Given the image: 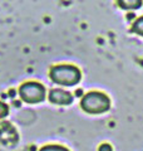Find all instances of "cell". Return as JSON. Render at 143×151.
Segmentation results:
<instances>
[{"instance_id": "6da1fadb", "label": "cell", "mask_w": 143, "mask_h": 151, "mask_svg": "<svg viewBox=\"0 0 143 151\" xmlns=\"http://www.w3.org/2000/svg\"><path fill=\"white\" fill-rule=\"evenodd\" d=\"M50 79L60 86H75L82 78V73L78 67L72 64H59L50 68Z\"/></svg>"}, {"instance_id": "7a4b0ae2", "label": "cell", "mask_w": 143, "mask_h": 151, "mask_svg": "<svg viewBox=\"0 0 143 151\" xmlns=\"http://www.w3.org/2000/svg\"><path fill=\"white\" fill-rule=\"evenodd\" d=\"M82 110L90 115H99L104 113L111 108V101L107 94L98 91H92L84 94L82 101H80Z\"/></svg>"}, {"instance_id": "3957f363", "label": "cell", "mask_w": 143, "mask_h": 151, "mask_svg": "<svg viewBox=\"0 0 143 151\" xmlns=\"http://www.w3.org/2000/svg\"><path fill=\"white\" fill-rule=\"evenodd\" d=\"M19 94L21 100L26 103L34 105L45 100V87L39 82H25L19 88Z\"/></svg>"}, {"instance_id": "277c9868", "label": "cell", "mask_w": 143, "mask_h": 151, "mask_svg": "<svg viewBox=\"0 0 143 151\" xmlns=\"http://www.w3.org/2000/svg\"><path fill=\"white\" fill-rule=\"evenodd\" d=\"M18 141L15 129L8 122H0V142L8 146H13Z\"/></svg>"}, {"instance_id": "5b68a950", "label": "cell", "mask_w": 143, "mask_h": 151, "mask_svg": "<svg viewBox=\"0 0 143 151\" xmlns=\"http://www.w3.org/2000/svg\"><path fill=\"white\" fill-rule=\"evenodd\" d=\"M49 101L54 105L59 106H68L73 102V96L68 91H64L61 88H54L49 92Z\"/></svg>"}, {"instance_id": "8992f818", "label": "cell", "mask_w": 143, "mask_h": 151, "mask_svg": "<svg viewBox=\"0 0 143 151\" xmlns=\"http://www.w3.org/2000/svg\"><path fill=\"white\" fill-rule=\"evenodd\" d=\"M143 0H117V4L119 8L124 10H136L142 6Z\"/></svg>"}, {"instance_id": "52a82bcc", "label": "cell", "mask_w": 143, "mask_h": 151, "mask_svg": "<svg viewBox=\"0 0 143 151\" xmlns=\"http://www.w3.org/2000/svg\"><path fill=\"white\" fill-rule=\"evenodd\" d=\"M132 32L143 37V17H139L138 19H136V22L132 25Z\"/></svg>"}, {"instance_id": "ba28073f", "label": "cell", "mask_w": 143, "mask_h": 151, "mask_svg": "<svg viewBox=\"0 0 143 151\" xmlns=\"http://www.w3.org/2000/svg\"><path fill=\"white\" fill-rule=\"evenodd\" d=\"M39 151H69V150L60 145H46L44 147H41Z\"/></svg>"}, {"instance_id": "9c48e42d", "label": "cell", "mask_w": 143, "mask_h": 151, "mask_svg": "<svg viewBox=\"0 0 143 151\" xmlns=\"http://www.w3.org/2000/svg\"><path fill=\"white\" fill-rule=\"evenodd\" d=\"M8 113H9V107L4 102L0 101V119H4V117H6Z\"/></svg>"}, {"instance_id": "30bf717a", "label": "cell", "mask_w": 143, "mask_h": 151, "mask_svg": "<svg viewBox=\"0 0 143 151\" xmlns=\"http://www.w3.org/2000/svg\"><path fill=\"white\" fill-rule=\"evenodd\" d=\"M98 151H112V146L109 144H103V145L99 146Z\"/></svg>"}]
</instances>
